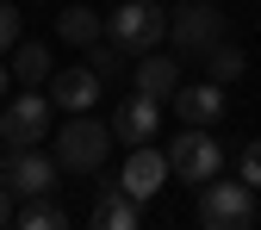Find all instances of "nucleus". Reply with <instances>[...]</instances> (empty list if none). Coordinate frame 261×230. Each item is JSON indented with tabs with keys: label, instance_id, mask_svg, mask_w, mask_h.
<instances>
[{
	"label": "nucleus",
	"instance_id": "obj_8",
	"mask_svg": "<svg viewBox=\"0 0 261 230\" xmlns=\"http://www.w3.org/2000/svg\"><path fill=\"white\" fill-rule=\"evenodd\" d=\"M155 131H162V100H149V93L130 87L124 100L112 106V143H124V149H130V143H149Z\"/></svg>",
	"mask_w": 261,
	"mask_h": 230
},
{
	"label": "nucleus",
	"instance_id": "obj_2",
	"mask_svg": "<svg viewBox=\"0 0 261 230\" xmlns=\"http://www.w3.org/2000/svg\"><path fill=\"white\" fill-rule=\"evenodd\" d=\"M69 174H100V162L112 156V124L87 118V112H69V124L56 131V149H50Z\"/></svg>",
	"mask_w": 261,
	"mask_h": 230
},
{
	"label": "nucleus",
	"instance_id": "obj_16",
	"mask_svg": "<svg viewBox=\"0 0 261 230\" xmlns=\"http://www.w3.org/2000/svg\"><path fill=\"white\" fill-rule=\"evenodd\" d=\"M13 75H19L25 87H44V81L56 75V69H50V50L31 44V38H19V44H13Z\"/></svg>",
	"mask_w": 261,
	"mask_h": 230
},
{
	"label": "nucleus",
	"instance_id": "obj_18",
	"mask_svg": "<svg viewBox=\"0 0 261 230\" xmlns=\"http://www.w3.org/2000/svg\"><path fill=\"white\" fill-rule=\"evenodd\" d=\"M237 174H243V181H249V187H255V193H261V137H255V143H243V149H237Z\"/></svg>",
	"mask_w": 261,
	"mask_h": 230
},
{
	"label": "nucleus",
	"instance_id": "obj_5",
	"mask_svg": "<svg viewBox=\"0 0 261 230\" xmlns=\"http://www.w3.org/2000/svg\"><path fill=\"white\" fill-rule=\"evenodd\" d=\"M50 112H56V100H50V93H38V87L13 93V100L0 106V143H13V149L44 143V137H50Z\"/></svg>",
	"mask_w": 261,
	"mask_h": 230
},
{
	"label": "nucleus",
	"instance_id": "obj_9",
	"mask_svg": "<svg viewBox=\"0 0 261 230\" xmlns=\"http://www.w3.org/2000/svg\"><path fill=\"white\" fill-rule=\"evenodd\" d=\"M162 181H168V149H155V143H130L118 187L130 193V199H149V193H162Z\"/></svg>",
	"mask_w": 261,
	"mask_h": 230
},
{
	"label": "nucleus",
	"instance_id": "obj_3",
	"mask_svg": "<svg viewBox=\"0 0 261 230\" xmlns=\"http://www.w3.org/2000/svg\"><path fill=\"white\" fill-rule=\"evenodd\" d=\"M106 38L124 50V56H143L168 38V13H162V0H118L106 13Z\"/></svg>",
	"mask_w": 261,
	"mask_h": 230
},
{
	"label": "nucleus",
	"instance_id": "obj_17",
	"mask_svg": "<svg viewBox=\"0 0 261 230\" xmlns=\"http://www.w3.org/2000/svg\"><path fill=\"white\" fill-rule=\"evenodd\" d=\"M243 69H249V56H243L237 44H224V38H218V44L205 50V75H212V81L230 87V81H243Z\"/></svg>",
	"mask_w": 261,
	"mask_h": 230
},
{
	"label": "nucleus",
	"instance_id": "obj_19",
	"mask_svg": "<svg viewBox=\"0 0 261 230\" xmlns=\"http://www.w3.org/2000/svg\"><path fill=\"white\" fill-rule=\"evenodd\" d=\"M19 38H25V19H19L13 0H0V50H13Z\"/></svg>",
	"mask_w": 261,
	"mask_h": 230
},
{
	"label": "nucleus",
	"instance_id": "obj_7",
	"mask_svg": "<svg viewBox=\"0 0 261 230\" xmlns=\"http://www.w3.org/2000/svg\"><path fill=\"white\" fill-rule=\"evenodd\" d=\"M168 38H174V50H187V56H205V50L224 38L218 0H180V7L168 13Z\"/></svg>",
	"mask_w": 261,
	"mask_h": 230
},
{
	"label": "nucleus",
	"instance_id": "obj_12",
	"mask_svg": "<svg viewBox=\"0 0 261 230\" xmlns=\"http://www.w3.org/2000/svg\"><path fill=\"white\" fill-rule=\"evenodd\" d=\"M130 87L168 106V100H174V87H180V62H174V56H162V50H143V56H137V75H130Z\"/></svg>",
	"mask_w": 261,
	"mask_h": 230
},
{
	"label": "nucleus",
	"instance_id": "obj_10",
	"mask_svg": "<svg viewBox=\"0 0 261 230\" xmlns=\"http://www.w3.org/2000/svg\"><path fill=\"white\" fill-rule=\"evenodd\" d=\"M174 112H180V124H218L224 118V81H180L174 87V100H168Z\"/></svg>",
	"mask_w": 261,
	"mask_h": 230
},
{
	"label": "nucleus",
	"instance_id": "obj_15",
	"mask_svg": "<svg viewBox=\"0 0 261 230\" xmlns=\"http://www.w3.org/2000/svg\"><path fill=\"white\" fill-rule=\"evenodd\" d=\"M13 224H19V230H62V224H69V212H62L50 193H31L25 206H13Z\"/></svg>",
	"mask_w": 261,
	"mask_h": 230
},
{
	"label": "nucleus",
	"instance_id": "obj_11",
	"mask_svg": "<svg viewBox=\"0 0 261 230\" xmlns=\"http://www.w3.org/2000/svg\"><path fill=\"white\" fill-rule=\"evenodd\" d=\"M87 224H100V230H137L143 224V199H130L118 181H106L100 199H93V212H87Z\"/></svg>",
	"mask_w": 261,
	"mask_h": 230
},
{
	"label": "nucleus",
	"instance_id": "obj_14",
	"mask_svg": "<svg viewBox=\"0 0 261 230\" xmlns=\"http://www.w3.org/2000/svg\"><path fill=\"white\" fill-rule=\"evenodd\" d=\"M56 38L75 44V50H93V44L106 38V19L93 13V7H62V13H56Z\"/></svg>",
	"mask_w": 261,
	"mask_h": 230
},
{
	"label": "nucleus",
	"instance_id": "obj_21",
	"mask_svg": "<svg viewBox=\"0 0 261 230\" xmlns=\"http://www.w3.org/2000/svg\"><path fill=\"white\" fill-rule=\"evenodd\" d=\"M0 100H7V69H0Z\"/></svg>",
	"mask_w": 261,
	"mask_h": 230
},
{
	"label": "nucleus",
	"instance_id": "obj_13",
	"mask_svg": "<svg viewBox=\"0 0 261 230\" xmlns=\"http://www.w3.org/2000/svg\"><path fill=\"white\" fill-rule=\"evenodd\" d=\"M100 75H93V69H62V75H50V100L62 106V112H87L93 100H100Z\"/></svg>",
	"mask_w": 261,
	"mask_h": 230
},
{
	"label": "nucleus",
	"instance_id": "obj_6",
	"mask_svg": "<svg viewBox=\"0 0 261 230\" xmlns=\"http://www.w3.org/2000/svg\"><path fill=\"white\" fill-rule=\"evenodd\" d=\"M56 174H62V162L44 156L38 143H25V149L0 143V181H7L19 199H31V193H56Z\"/></svg>",
	"mask_w": 261,
	"mask_h": 230
},
{
	"label": "nucleus",
	"instance_id": "obj_4",
	"mask_svg": "<svg viewBox=\"0 0 261 230\" xmlns=\"http://www.w3.org/2000/svg\"><path fill=\"white\" fill-rule=\"evenodd\" d=\"M168 174H180L187 187H199L212 174H224V143L212 137V124H187L168 143Z\"/></svg>",
	"mask_w": 261,
	"mask_h": 230
},
{
	"label": "nucleus",
	"instance_id": "obj_1",
	"mask_svg": "<svg viewBox=\"0 0 261 230\" xmlns=\"http://www.w3.org/2000/svg\"><path fill=\"white\" fill-rule=\"evenodd\" d=\"M199 224L205 230H243V224H261V206H255V187L237 174V181H199Z\"/></svg>",
	"mask_w": 261,
	"mask_h": 230
},
{
	"label": "nucleus",
	"instance_id": "obj_20",
	"mask_svg": "<svg viewBox=\"0 0 261 230\" xmlns=\"http://www.w3.org/2000/svg\"><path fill=\"white\" fill-rule=\"evenodd\" d=\"M13 199H19V193H13L7 181H0V224H13Z\"/></svg>",
	"mask_w": 261,
	"mask_h": 230
}]
</instances>
